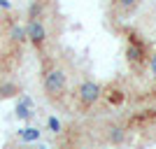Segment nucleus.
Returning <instances> with one entry per match:
<instances>
[{
    "instance_id": "1",
    "label": "nucleus",
    "mask_w": 156,
    "mask_h": 149,
    "mask_svg": "<svg viewBox=\"0 0 156 149\" xmlns=\"http://www.w3.org/2000/svg\"><path fill=\"white\" fill-rule=\"evenodd\" d=\"M65 84H68V79L61 68H47L42 72V86L49 98H61L65 93Z\"/></svg>"
},
{
    "instance_id": "2",
    "label": "nucleus",
    "mask_w": 156,
    "mask_h": 149,
    "mask_svg": "<svg viewBox=\"0 0 156 149\" xmlns=\"http://www.w3.org/2000/svg\"><path fill=\"white\" fill-rule=\"evenodd\" d=\"M77 98H79L82 107H93L103 98V86L98 84V82H93V79H84L77 89Z\"/></svg>"
},
{
    "instance_id": "3",
    "label": "nucleus",
    "mask_w": 156,
    "mask_h": 149,
    "mask_svg": "<svg viewBox=\"0 0 156 149\" xmlns=\"http://www.w3.org/2000/svg\"><path fill=\"white\" fill-rule=\"evenodd\" d=\"M26 35H28V40H30V44L33 47H42L47 42V26L42 23V19H33V21H28L26 23Z\"/></svg>"
},
{
    "instance_id": "4",
    "label": "nucleus",
    "mask_w": 156,
    "mask_h": 149,
    "mask_svg": "<svg viewBox=\"0 0 156 149\" xmlns=\"http://www.w3.org/2000/svg\"><path fill=\"white\" fill-rule=\"evenodd\" d=\"M126 59H128L130 65H137L144 61V44L142 42H135V40H130L128 49H126Z\"/></svg>"
},
{
    "instance_id": "5",
    "label": "nucleus",
    "mask_w": 156,
    "mask_h": 149,
    "mask_svg": "<svg viewBox=\"0 0 156 149\" xmlns=\"http://www.w3.org/2000/svg\"><path fill=\"white\" fill-rule=\"evenodd\" d=\"M105 135H107V142H110V144H124L126 128H124V126H119V123H114V126H110V128L105 130Z\"/></svg>"
},
{
    "instance_id": "6",
    "label": "nucleus",
    "mask_w": 156,
    "mask_h": 149,
    "mask_svg": "<svg viewBox=\"0 0 156 149\" xmlns=\"http://www.w3.org/2000/svg\"><path fill=\"white\" fill-rule=\"evenodd\" d=\"M30 110H33V100H30V98H21L19 105H16V110H14V112H16V119H23V121L30 119L33 117Z\"/></svg>"
},
{
    "instance_id": "7",
    "label": "nucleus",
    "mask_w": 156,
    "mask_h": 149,
    "mask_svg": "<svg viewBox=\"0 0 156 149\" xmlns=\"http://www.w3.org/2000/svg\"><path fill=\"white\" fill-rule=\"evenodd\" d=\"M9 37H12V42H16V44H23L28 40L26 35V26H19V23H14L12 28H9Z\"/></svg>"
},
{
    "instance_id": "8",
    "label": "nucleus",
    "mask_w": 156,
    "mask_h": 149,
    "mask_svg": "<svg viewBox=\"0 0 156 149\" xmlns=\"http://www.w3.org/2000/svg\"><path fill=\"white\" fill-rule=\"evenodd\" d=\"M19 93V84L16 82H2L0 84V98H14Z\"/></svg>"
},
{
    "instance_id": "9",
    "label": "nucleus",
    "mask_w": 156,
    "mask_h": 149,
    "mask_svg": "<svg viewBox=\"0 0 156 149\" xmlns=\"http://www.w3.org/2000/svg\"><path fill=\"white\" fill-rule=\"evenodd\" d=\"M42 12H44L42 0H33L30 5H28V21H33V19H42Z\"/></svg>"
},
{
    "instance_id": "10",
    "label": "nucleus",
    "mask_w": 156,
    "mask_h": 149,
    "mask_svg": "<svg viewBox=\"0 0 156 149\" xmlns=\"http://www.w3.org/2000/svg\"><path fill=\"white\" fill-rule=\"evenodd\" d=\"M19 137L23 142H35L40 137V130L37 128H23V130H19Z\"/></svg>"
},
{
    "instance_id": "11",
    "label": "nucleus",
    "mask_w": 156,
    "mask_h": 149,
    "mask_svg": "<svg viewBox=\"0 0 156 149\" xmlns=\"http://www.w3.org/2000/svg\"><path fill=\"white\" fill-rule=\"evenodd\" d=\"M114 5L119 9H124V12H133L137 5H140V0H114Z\"/></svg>"
},
{
    "instance_id": "12",
    "label": "nucleus",
    "mask_w": 156,
    "mask_h": 149,
    "mask_svg": "<svg viewBox=\"0 0 156 149\" xmlns=\"http://www.w3.org/2000/svg\"><path fill=\"white\" fill-rule=\"evenodd\" d=\"M47 126H49L51 133H61V121L56 117H49V119H47Z\"/></svg>"
},
{
    "instance_id": "13",
    "label": "nucleus",
    "mask_w": 156,
    "mask_h": 149,
    "mask_svg": "<svg viewBox=\"0 0 156 149\" xmlns=\"http://www.w3.org/2000/svg\"><path fill=\"white\" fill-rule=\"evenodd\" d=\"M149 72H151V77H156V54L149 56Z\"/></svg>"
},
{
    "instance_id": "14",
    "label": "nucleus",
    "mask_w": 156,
    "mask_h": 149,
    "mask_svg": "<svg viewBox=\"0 0 156 149\" xmlns=\"http://www.w3.org/2000/svg\"><path fill=\"white\" fill-rule=\"evenodd\" d=\"M0 7H2V9H9V2H7V0H0Z\"/></svg>"
}]
</instances>
